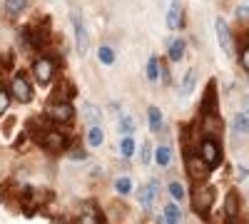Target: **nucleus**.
<instances>
[{
  "label": "nucleus",
  "mask_w": 249,
  "mask_h": 224,
  "mask_svg": "<svg viewBox=\"0 0 249 224\" xmlns=\"http://www.w3.org/2000/svg\"><path fill=\"white\" fill-rule=\"evenodd\" d=\"M214 199H217V190H214L212 185L197 187V192H195V197H192L195 212L202 214V217H207V214H210V209H212V205H214Z\"/></svg>",
  "instance_id": "nucleus-1"
},
{
  "label": "nucleus",
  "mask_w": 249,
  "mask_h": 224,
  "mask_svg": "<svg viewBox=\"0 0 249 224\" xmlns=\"http://www.w3.org/2000/svg\"><path fill=\"white\" fill-rule=\"evenodd\" d=\"M50 199V192L48 190H33V187H25L20 192V207H23L28 214L35 212L37 207H43L45 202Z\"/></svg>",
  "instance_id": "nucleus-2"
},
{
  "label": "nucleus",
  "mask_w": 249,
  "mask_h": 224,
  "mask_svg": "<svg viewBox=\"0 0 249 224\" xmlns=\"http://www.w3.org/2000/svg\"><path fill=\"white\" fill-rule=\"evenodd\" d=\"M199 157L207 162V167H210V170H214L217 165H222V147L217 145V139H214V137H207V139L202 142Z\"/></svg>",
  "instance_id": "nucleus-3"
},
{
  "label": "nucleus",
  "mask_w": 249,
  "mask_h": 224,
  "mask_svg": "<svg viewBox=\"0 0 249 224\" xmlns=\"http://www.w3.org/2000/svg\"><path fill=\"white\" fill-rule=\"evenodd\" d=\"M214 30H217V43L222 48V52L227 57L234 55V40H232V33H230V25H227L224 17H217L214 20Z\"/></svg>",
  "instance_id": "nucleus-4"
},
{
  "label": "nucleus",
  "mask_w": 249,
  "mask_h": 224,
  "mask_svg": "<svg viewBox=\"0 0 249 224\" xmlns=\"http://www.w3.org/2000/svg\"><path fill=\"white\" fill-rule=\"evenodd\" d=\"M72 30H75V48H77V55H88L90 50V35H88V28L82 23V17L77 13H72Z\"/></svg>",
  "instance_id": "nucleus-5"
},
{
  "label": "nucleus",
  "mask_w": 249,
  "mask_h": 224,
  "mask_svg": "<svg viewBox=\"0 0 249 224\" xmlns=\"http://www.w3.org/2000/svg\"><path fill=\"white\" fill-rule=\"evenodd\" d=\"M13 92H15V100H18V103H23V105L33 100V87H30L28 77L23 72L13 77Z\"/></svg>",
  "instance_id": "nucleus-6"
},
{
  "label": "nucleus",
  "mask_w": 249,
  "mask_h": 224,
  "mask_svg": "<svg viewBox=\"0 0 249 224\" xmlns=\"http://www.w3.org/2000/svg\"><path fill=\"white\" fill-rule=\"evenodd\" d=\"M187 172H190V177L195 182H199L210 174V167H207V162L199 155H187Z\"/></svg>",
  "instance_id": "nucleus-7"
},
{
  "label": "nucleus",
  "mask_w": 249,
  "mask_h": 224,
  "mask_svg": "<svg viewBox=\"0 0 249 224\" xmlns=\"http://www.w3.org/2000/svg\"><path fill=\"white\" fill-rule=\"evenodd\" d=\"M33 72H35V77H37V83L45 85V83H50V77H53V72H55V63H53L50 57H40V60H35Z\"/></svg>",
  "instance_id": "nucleus-8"
},
{
  "label": "nucleus",
  "mask_w": 249,
  "mask_h": 224,
  "mask_svg": "<svg viewBox=\"0 0 249 224\" xmlns=\"http://www.w3.org/2000/svg\"><path fill=\"white\" fill-rule=\"evenodd\" d=\"M48 117L53 122H70L72 120V105L70 103H50Z\"/></svg>",
  "instance_id": "nucleus-9"
},
{
  "label": "nucleus",
  "mask_w": 249,
  "mask_h": 224,
  "mask_svg": "<svg viewBox=\"0 0 249 224\" xmlns=\"http://www.w3.org/2000/svg\"><path fill=\"white\" fill-rule=\"evenodd\" d=\"M40 145H43L45 150H50V152H60L62 147H65V135L62 132H55V130H50L43 139H40Z\"/></svg>",
  "instance_id": "nucleus-10"
},
{
  "label": "nucleus",
  "mask_w": 249,
  "mask_h": 224,
  "mask_svg": "<svg viewBox=\"0 0 249 224\" xmlns=\"http://www.w3.org/2000/svg\"><path fill=\"white\" fill-rule=\"evenodd\" d=\"M239 207H242V202H239V194L237 192H227V199H224V214L234 219L239 214Z\"/></svg>",
  "instance_id": "nucleus-11"
},
{
  "label": "nucleus",
  "mask_w": 249,
  "mask_h": 224,
  "mask_svg": "<svg viewBox=\"0 0 249 224\" xmlns=\"http://www.w3.org/2000/svg\"><path fill=\"white\" fill-rule=\"evenodd\" d=\"M179 25H182V5H179V0H175L170 5V13H167V28L179 30Z\"/></svg>",
  "instance_id": "nucleus-12"
},
{
  "label": "nucleus",
  "mask_w": 249,
  "mask_h": 224,
  "mask_svg": "<svg viewBox=\"0 0 249 224\" xmlns=\"http://www.w3.org/2000/svg\"><path fill=\"white\" fill-rule=\"evenodd\" d=\"M197 83V70H187L182 77V85H179V97H190Z\"/></svg>",
  "instance_id": "nucleus-13"
},
{
  "label": "nucleus",
  "mask_w": 249,
  "mask_h": 224,
  "mask_svg": "<svg viewBox=\"0 0 249 224\" xmlns=\"http://www.w3.org/2000/svg\"><path fill=\"white\" fill-rule=\"evenodd\" d=\"M155 194H157V179H152L147 187H142V190H140V205H142L144 209H150Z\"/></svg>",
  "instance_id": "nucleus-14"
},
{
  "label": "nucleus",
  "mask_w": 249,
  "mask_h": 224,
  "mask_svg": "<svg viewBox=\"0 0 249 224\" xmlns=\"http://www.w3.org/2000/svg\"><path fill=\"white\" fill-rule=\"evenodd\" d=\"M77 224H102V219H100V212L95 209V205H85V207H82Z\"/></svg>",
  "instance_id": "nucleus-15"
},
{
  "label": "nucleus",
  "mask_w": 249,
  "mask_h": 224,
  "mask_svg": "<svg viewBox=\"0 0 249 224\" xmlns=\"http://www.w3.org/2000/svg\"><path fill=\"white\" fill-rule=\"evenodd\" d=\"M214 83H210V87H207V95H204V103H202V115H217V105H214Z\"/></svg>",
  "instance_id": "nucleus-16"
},
{
  "label": "nucleus",
  "mask_w": 249,
  "mask_h": 224,
  "mask_svg": "<svg viewBox=\"0 0 249 224\" xmlns=\"http://www.w3.org/2000/svg\"><path fill=\"white\" fill-rule=\"evenodd\" d=\"M232 127H234L237 135L249 137V112H237V115H234V122H232Z\"/></svg>",
  "instance_id": "nucleus-17"
},
{
  "label": "nucleus",
  "mask_w": 249,
  "mask_h": 224,
  "mask_svg": "<svg viewBox=\"0 0 249 224\" xmlns=\"http://www.w3.org/2000/svg\"><path fill=\"white\" fill-rule=\"evenodd\" d=\"M88 142H90V147H100L102 142H105V130H102V125H92L88 130Z\"/></svg>",
  "instance_id": "nucleus-18"
},
{
  "label": "nucleus",
  "mask_w": 249,
  "mask_h": 224,
  "mask_svg": "<svg viewBox=\"0 0 249 224\" xmlns=\"http://www.w3.org/2000/svg\"><path fill=\"white\" fill-rule=\"evenodd\" d=\"M155 159H157V165H160V167H167L170 162H172V150H170L167 145L157 147V152H155Z\"/></svg>",
  "instance_id": "nucleus-19"
},
{
  "label": "nucleus",
  "mask_w": 249,
  "mask_h": 224,
  "mask_svg": "<svg viewBox=\"0 0 249 224\" xmlns=\"http://www.w3.org/2000/svg\"><path fill=\"white\" fill-rule=\"evenodd\" d=\"M117 127H120V132H122L124 137H130V135L135 132V122H132V117H130V115H120Z\"/></svg>",
  "instance_id": "nucleus-20"
},
{
  "label": "nucleus",
  "mask_w": 249,
  "mask_h": 224,
  "mask_svg": "<svg viewBox=\"0 0 249 224\" xmlns=\"http://www.w3.org/2000/svg\"><path fill=\"white\" fill-rule=\"evenodd\" d=\"M82 110H85V120L90 122V127L92 125H100V120H102V112L95 107V105H82Z\"/></svg>",
  "instance_id": "nucleus-21"
},
{
  "label": "nucleus",
  "mask_w": 249,
  "mask_h": 224,
  "mask_svg": "<svg viewBox=\"0 0 249 224\" xmlns=\"http://www.w3.org/2000/svg\"><path fill=\"white\" fill-rule=\"evenodd\" d=\"M164 219H167V224H179V219H182L179 207L177 205H167L164 207Z\"/></svg>",
  "instance_id": "nucleus-22"
},
{
  "label": "nucleus",
  "mask_w": 249,
  "mask_h": 224,
  "mask_svg": "<svg viewBox=\"0 0 249 224\" xmlns=\"http://www.w3.org/2000/svg\"><path fill=\"white\" fill-rule=\"evenodd\" d=\"M25 8H28V0H5V10L10 15H20Z\"/></svg>",
  "instance_id": "nucleus-23"
},
{
  "label": "nucleus",
  "mask_w": 249,
  "mask_h": 224,
  "mask_svg": "<svg viewBox=\"0 0 249 224\" xmlns=\"http://www.w3.org/2000/svg\"><path fill=\"white\" fill-rule=\"evenodd\" d=\"M150 130L152 132H160V127H162V112L157 110V107H150Z\"/></svg>",
  "instance_id": "nucleus-24"
},
{
  "label": "nucleus",
  "mask_w": 249,
  "mask_h": 224,
  "mask_svg": "<svg viewBox=\"0 0 249 224\" xmlns=\"http://www.w3.org/2000/svg\"><path fill=\"white\" fill-rule=\"evenodd\" d=\"M115 190H117L120 194H130V192H132V179H130V177H117Z\"/></svg>",
  "instance_id": "nucleus-25"
},
{
  "label": "nucleus",
  "mask_w": 249,
  "mask_h": 224,
  "mask_svg": "<svg viewBox=\"0 0 249 224\" xmlns=\"http://www.w3.org/2000/svg\"><path fill=\"white\" fill-rule=\"evenodd\" d=\"M182 57H184V43L182 40H175V43L170 45V60L177 63V60H182Z\"/></svg>",
  "instance_id": "nucleus-26"
},
{
  "label": "nucleus",
  "mask_w": 249,
  "mask_h": 224,
  "mask_svg": "<svg viewBox=\"0 0 249 224\" xmlns=\"http://www.w3.org/2000/svg\"><path fill=\"white\" fill-rule=\"evenodd\" d=\"M97 57H100V63H105V65H112V63H115V52H112V48H107V45H102V48L97 50Z\"/></svg>",
  "instance_id": "nucleus-27"
},
{
  "label": "nucleus",
  "mask_w": 249,
  "mask_h": 224,
  "mask_svg": "<svg viewBox=\"0 0 249 224\" xmlns=\"http://www.w3.org/2000/svg\"><path fill=\"white\" fill-rule=\"evenodd\" d=\"M120 152H122V157H132V155H135V142H132V137H124V139H122Z\"/></svg>",
  "instance_id": "nucleus-28"
},
{
  "label": "nucleus",
  "mask_w": 249,
  "mask_h": 224,
  "mask_svg": "<svg viewBox=\"0 0 249 224\" xmlns=\"http://www.w3.org/2000/svg\"><path fill=\"white\" fill-rule=\"evenodd\" d=\"M170 194H172V199H184V187L179 185V182H172V185H170Z\"/></svg>",
  "instance_id": "nucleus-29"
},
{
  "label": "nucleus",
  "mask_w": 249,
  "mask_h": 224,
  "mask_svg": "<svg viewBox=\"0 0 249 224\" xmlns=\"http://www.w3.org/2000/svg\"><path fill=\"white\" fill-rule=\"evenodd\" d=\"M147 77H150V80H157V77H160V68H157V60H155V57L147 63Z\"/></svg>",
  "instance_id": "nucleus-30"
},
{
  "label": "nucleus",
  "mask_w": 249,
  "mask_h": 224,
  "mask_svg": "<svg viewBox=\"0 0 249 224\" xmlns=\"http://www.w3.org/2000/svg\"><path fill=\"white\" fill-rule=\"evenodd\" d=\"M8 105H10V95H8L3 87H0V115L8 110Z\"/></svg>",
  "instance_id": "nucleus-31"
},
{
  "label": "nucleus",
  "mask_w": 249,
  "mask_h": 224,
  "mask_svg": "<svg viewBox=\"0 0 249 224\" xmlns=\"http://www.w3.org/2000/svg\"><path fill=\"white\" fill-rule=\"evenodd\" d=\"M152 147H150V142H142V152H140V159L144 162V165H147L150 162V157H152V152H150Z\"/></svg>",
  "instance_id": "nucleus-32"
},
{
  "label": "nucleus",
  "mask_w": 249,
  "mask_h": 224,
  "mask_svg": "<svg viewBox=\"0 0 249 224\" xmlns=\"http://www.w3.org/2000/svg\"><path fill=\"white\" fill-rule=\"evenodd\" d=\"M237 17H249V0H244V3L242 5H237Z\"/></svg>",
  "instance_id": "nucleus-33"
},
{
  "label": "nucleus",
  "mask_w": 249,
  "mask_h": 224,
  "mask_svg": "<svg viewBox=\"0 0 249 224\" xmlns=\"http://www.w3.org/2000/svg\"><path fill=\"white\" fill-rule=\"evenodd\" d=\"M239 63H242V68L249 72V48H244V50H242V55H239Z\"/></svg>",
  "instance_id": "nucleus-34"
},
{
  "label": "nucleus",
  "mask_w": 249,
  "mask_h": 224,
  "mask_svg": "<svg viewBox=\"0 0 249 224\" xmlns=\"http://www.w3.org/2000/svg\"><path fill=\"white\" fill-rule=\"evenodd\" d=\"M70 159H88V152H82L80 147H75V150L70 152Z\"/></svg>",
  "instance_id": "nucleus-35"
},
{
  "label": "nucleus",
  "mask_w": 249,
  "mask_h": 224,
  "mask_svg": "<svg viewBox=\"0 0 249 224\" xmlns=\"http://www.w3.org/2000/svg\"><path fill=\"white\" fill-rule=\"evenodd\" d=\"M247 174H249V170H247V167H239V179H244Z\"/></svg>",
  "instance_id": "nucleus-36"
},
{
  "label": "nucleus",
  "mask_w": 249,
  "mask_h": 224,
  "mask_svg": "<svg viewBox=\"0 0 249 224\" xmlns=\"http://www.w3.org/2000/svg\"><path fill=\"white\" fill-rule=\"evenodd\" d=\"M227 224H242V222H237V219H230V222H227Z\"/></svg>",
  "instance_id": "nucleus-37"
}]
</instances>
